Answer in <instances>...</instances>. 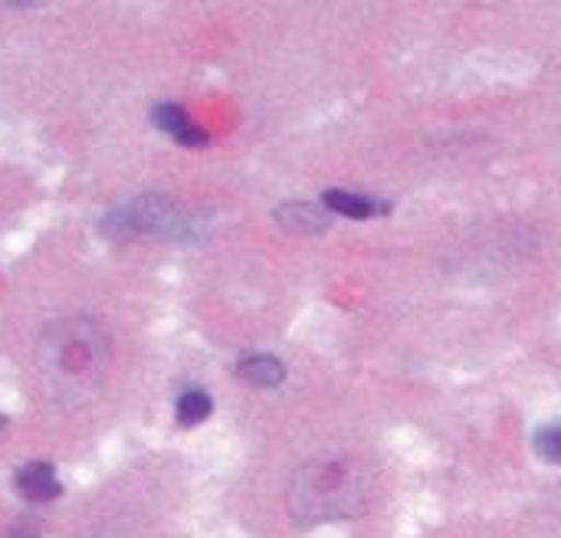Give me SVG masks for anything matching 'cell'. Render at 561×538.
I'll list each match as a JSON object with an SVG mask.
<instances>
[{
  "instance_id": "5b68a950",
  "label": "cell",
  "mask_w": 561,
  "mask_h": 538,
  "mask_svg": "<svg viewBox=\"0 0 561 538\" xmlns=\"http://www.w3.org/2000/svg\"><path fill=\"white\" fill-rule=\"evenodd\" d=\"M151 122H154V128H161L164 135H171L178 145H187V148L207 145V131L197 128V125L191 122V115H187L181 105H174V102L154 105V108H151Z\"/></svg>"
},
{
  "instance_id": "7a4b0ae2",
  "label": "cell",
  "mask_w": 561,
  "mask_h": 538,
  "mask_svg": "<svg viewBox=\"0 0 561 538\" xmlns=\"http://www.w3.org/2000/svg\"><path fill=\"white\" fill-rule=\"evenodd\" d=\"M286 500L299 526L352 519L371 503V477L355 460H319L296 470Z\"/></svg>"
},
{
  "instance_id": "6da1fadb",
  "label": "cell",
  "mask_w": 561,
  "mask_h": 538,
  "mask_svg": "<svg viewBox=\"0 0 561 538\" xmlns=\"http://www.w3.org/2000/svg\"><path fill=\"white\" fill-rule=\"evenodd\" d=\"M36 358L56 398L85 401L102 388L108 368V332L95 319H59L46 325Z\"/></svg>"
},
{
  "instance_id": "9c48e42d",
  "label": "cell",
  "mask_w": 561,
  "mask_h": 538,
  "mask_svg": "<svg viewBox=\"0 0 561 538\" xmlns=\"http://www.w3.org/2000/svg\"><path fill=\"white\" fill-rule=\"evenodd\" d=\"M210 411H214L210 394H207V391L191 388V391H184V394L178 398L174 417H178V424H181V427H197V424H204V421L210 417Z\"/></svg>"
},
{
  "instance_id": "8fae6325",
  "label": "cell",
  "mask_w": 561,
  "mask_h": 538,
  "mask_svg": "<svg viewBox=\"0 0 561 538\" xmlns=\"http://www.w3.org/2000/svg\"><path fill=\"white\" fill-rule=\"evenodd\" d=\"M10 538H39V533H36L33 526H23V529H13Z\"/></svg>"
},
{
  "instance_id": "3957f363",
  "label": "cell",
  "mask_w": 561,
  "mask_h": 538,
  "mask_svg": "<svg viewBox=\"0 0 561 538\" xmlns=\"http://www.w3.org/2000/svg\"><path fill=\"white\" fill-rule=\"evenodd\" d=\"M99 233L122 243L135 237H161V240H194L197 217H191L181 204L164 194H141L128 204L108 210L99 220Z\"/></svg>"
},
{
  "instance_id": "ba28073f",
  "label": "cell",
  "mask_w": 561,
  "mask_h": 538,
  "mask_svg": "<svg viewBox=\"0 0 561 538\" xmlns=\"http://www.w3.org/2000/svg\"><path fill=\"white\" fill-rule=\"evenodd\" d=\"M237 378L250 388H279L286 381V365L273 355H250L237 365Z\"/></svg>"
},
{
  "instance_id": "7c38bea8",
  "label": "cell",
  "mask_w": 561,
  "mask_h": 538,
  "mask_svg": "<svg viewBox=\"0 0 561 538\" xmlns=\"http://www.w3.org/2000/svg\"><path fill=\"white\" fill-rule=\"evenodd\" d=\"M3 424H7V417H3V414H0V427H3Z\"/></svg>"
},
{
  "instance_id": "30bf717a",
  "label": "cell",
  "mask_w": 561,
  "mask_h": 538,
  "mask_svg": "<svg viewBox=\"0 0 561 538\" xmlns=\"http://www.w3.org/2000/svg\"><path fill=\"white\" fill-rule=\"evenodd\" d=\"M533 450H536L546 463L561 467V424H546L542 431H536Z\"/></svg>"
},
{
  "instance_id": "52a82bcc",
  "label": "cell",
  "mask_w": 561,
  "mask_h": 538,
  "mask_svg": "<svg viewBox=\"0 0 561 538\" xmlns=\"http://www.w3.org/2000/svg\"><path fill=\"white\" fill-rule=\"evenodd\" d=\"M276 224L289 233H322L332 220H329V210L325 207H316V204H283L276 210Z\"/></svg>"
},
{
  "instance_id": "8992f818",
  "label": "cell",
  "mask_w": 561,
  "mask_h": 538,
  "mask_svg": "<svg viewBox=\"0 0 561 538\" xmlns=\"http://www.w3.org/2000/svg\"><path fill=\"white\" fill-rule=\"evenodd\" d=\"M322 207L339 214V217H352V220H375L381 214L391 210V204L385 201H375L368 194H358V191H345V187H332L322 194Z\"/></svg>"
},
{
  "instance_id": "277c9868",
  "label": "cell",
  "mask_w": 561,
  "mask_h": 538,
  "mask_svg": "<svg viewBox=\"0 0 561 538\" xmlns=\"http://www.w3.org/2000/svg\"><path fill=\"white\" fill-rule=\"evenodd\" d=\"M13 487L26 503H53L62 493L56 470L49 463H26L13 473Z\"/></svg>"
}]
</instances>
